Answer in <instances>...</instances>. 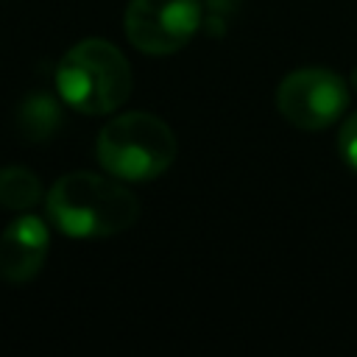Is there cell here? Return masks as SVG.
Returning <instances> with one entry per match:
<instances>
[{"label": "cell", "instance_id": "cell-5", "mask_svg": "<svg viewBox=\"0 0 357 357\" xmlns=\"http://www.w3.org/2000/svg\"><path fill=\"white\" fill-rule=\"evenodd\" d=\"M128 42L151 56L181 50L201 25L198 0H128L126 17Z\"/></svg>", "mask_w": 357, "mask_h": 357}, {"label": "cell", "instance_id": "cell-8", "mask_svg": "<svg viewBox=\"0 0 357 357\" xmlns=\"http://www.w3.org/2000/svg\"><path fill=\"white\" fill-rule=\"evenodd\" d=\"M39 201H42V184L33 170L20 167V165L0 167V206L3 209L25 212L36 206Z\"/></svg>", "mask_w": 357, "mask_h": 357}, {"label": "cell", "instance_id": "cell-3", "mask_svg": "<svg viewBox=\"0 0 357 357\" xmlns=\"http://www.w3.org/2000/svg\"><path fill=\"white\" fill-rule=\"evenodd\" d=\"M98 162L123 181H151L176 159L173 128L151 112H126L112 117L95 142Z\"/></svg>", "mask_w": 357, "mask_h": 357}, {"label": "cell", "instance_id": "cell-7", "mask_svg": "<svg viewBox=\"0 0 357 357\" xmlns=\"http://www.w3.org/2000/svg\"><path fill=\"white\" fill-rule=\"evenodd\" d=\"M61 126V106L47 92H31L17 109V131L25 142H45Z\"/></svg>", "mask_w": 357, "mask_h": 357}, {"label": "cell", "instance_id": "cell-6", "mask_svg": "<svg viewBox=\"0 0 357 357\" xmlns=\"http://www.w3.org/2000/svg\"><path fill=\"white\" fill-rule=\"evenodd\" d=\"M50 251V229L36 215H20L0 234V276L11 284L33 279Z\"/></svg>", "mask_w": 357, "mask_h": 357}, {"label": "cell", "instance_id": "cell-4", "mask_svg": "<svg viewBox=\"0 0 357 357\" xmlns=\"http://www.w3.org/2000/svg\"><path fill=\"white\" fill-rule=\"evenodd\" d=\"M346 106H349L346 81L329 67L293 70L276 86L279 114L301 131L329 128L343 117Z\"/></svg>", "mask_w": 357, "mask_h": 357}, {"label": "cell", "instance_id": "cell-9", "mask_svg": "<svg viewBox=\"0 0 357 357\" xmlns=\"http://www.w3.org/2000/svg\"><path fill=\"white\" fill-rule=\"evenodd\" d=\"M337 151L343 156V162L357 173V112L351 117H346V123L340 126L337 134Z\"/></svg>", "mask_w": 357, "mask_h": 357}, {"label": "cell", "instance_id": "cell-10", "mask_svg": "<svg viewBox=\"0 0 357 357\" xmlns=\"http://www.w3.org/2000/svg\"><path fill=\"white\" fill-rule=\"evenodd\" d=\"M349 84H351V89L357 92V67H354V73H351V81H349Z\"/></svg>", "mask_w": 357, "mask_h": 357}, {"label": "cell", "instance_id": "cell-1", "mask_svg": "<svg viewBox=\"0 0 357 357\" xmlns=\"http://www.w3.org/2000/svg\"><path fill=\"white\" fill-rule=\"evenodd\" d=\"M50 223L67 237H112L139 218L137 195L117 176L75 170L61 176L45 195Z\"/></svg>", "mask_w": 357, "mask_h": 357}, {"label": "cell", "instance_id": "cell-2", "mask_svg": "<svg viewBox=\"0 0 357 357\" xmlns=\"http://www.w3.org/2000/svg\"><path fill=\"white\" fill-rule=\"evenodd\" d=\"M59 98L84 114H109L131 92V67L117 45L109 39L75 42L56 67Z\"/></svg>", "mask_w": 357, "mask_h": 357}]
</instances>
